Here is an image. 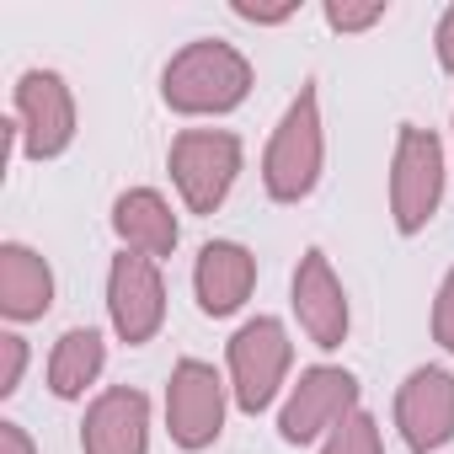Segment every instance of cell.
Instances as JSON below:
<instances>
[{
	"mask_svg": "<svg viewBox=\"0 0 454 454\" xmlns=\"http://www.w3.org/2000/svg\"><path fill=\"white\" fill-rule=\"evenodd\" d=\"M252 86H257L252 59L224 38H192L160 70V102L176 118H224L252 97Z\"/></svg>",
	"mask_w": 454,
	"mask_h": 454,
	"instance_id": "1",
	"label": "cell"
},
{
	"mask_svg": "<svg viewBox=\"0 0 454 454\" xmlns=\"http://www.w3.org/2000/svg\"><path fill=\"white\" fill-rule=\"evenodd\" d=\"M321 171H326V118H321L316 81H305L294 91V102L284 107L278 129L268 134L262 187H268L273 203H305L321 187Z\"/></svg>",
	"mask_w": 454,
	"mask_h": 454,
	"instance_id": "2",
	"label": "cell"
},
{
	"mask_svg": "<svg viewBox=\"0 0 454 454\" xmlns=\"http://www.w3.org/2000/svg\"><path fill=\"white\" fill-rule=\"evenodd\" d=\"M289 369H294V337L278 316H252L224 342V380H231V401L247 417L273 411L289 395Z\"/></svg>",
	"mask_w": 454,
	"mask_h": 454,
	"instance_id": "3",
	"label": "cell"
},
{
	"mask_svg": "<svg viewBox=\"0 0 454 454\" xmlns=\"http://www.w3.org/2000/svg\"><path fill=\"white\" fill-rule=\"evenodd\" d=\"M443 187H449V150L433 129L422 123H401L395 145H390V224L395 236H422L443 208Z\"/></svg>",
	"mask_w": 454,
	"mask_h": 454,
	"instance_id": "4",
	"label": "cell"
},
{
	"mask_svg": "<svg viewBox=\"0 0 454 454\" xmlns=\"http://www.w3.org/2000/svg\"><path fill=\"white\" fill-rule=\"evenodd\" d=\"M12 145L27 155V160H59L75 134H81V107H75V91L59 70H22L17 86H12Z\"/></svg>",
	"mask_w": 454,
	"mask_h": 454,
	"instance_id": "5",
	"label": "cell"
},
{
	"mask_svg": "<svg viewBox=\"0 0 454 454\" xmlns=\"http://www.w3.org/2000/svg\"><path fill=\"white\" fill-rule=\"evenodd\" d=\"M241 166H247V145L231 129H182L166 150V171L187 214H214L236 192Z\"/></svg>",
	"mask_w": 454,
	"mask_h": 454,
	"instance_id": "6",
	"label": "cell"
},
{
	"mask_svg": "<svg viewBox=\"0 0 454 454\" xmlns=\"http://www.w3.org/2000/svg\"><path fill=\"white\" fill-rule=\"evenodd\" d=\"M358 406H364V385H358L353 369H342V364H310V369H300V380L278 401V438L289 449L326 443V433L342 427Z\"/></svg>",
	"mask_w": 454,
	"mask_h": 454,
	"instance_id": "7",
	"label": "cell"
},
{
	"mask_svg": "<svg viewBox=\"0 0 454 454\" xmlns=\"http://www.w3.org/2000/svg\"><path fill=\"white\" fill-rule=\"evenodd\" d=\"M231 380L203 358H176L171 380H166V433L176 449L203 454L219 443L224 417H231Z\"/></svg>",
	"mask_w": 454,
	"mask_h": 454,
	"instance_id": "8",
	"label": "cell"
},
{
	"mask_svg": "<svg viewBox=\"0 0 454 454\" xmlns=\"http://www.w3.org/2000/svg\"><path fill=\"white\" fill-rule=\"evenodd\" d=\"M107 326L129 348H145V342L160 337V326H166V278H160V262H150L139 252H118L107 262Z\"/></svg>",
	"mask_w": 454,
	"mask_h": 454,
	"instance_id": "9",
	"label": "cell"
},
{
	"mask_svg": "<svg viewBox=\"0 0 454 454\" xmlns=\"http://www.w3.org/2000/svg\"><path fill=\"white\" fill-rule=\"evenodd\" d=\"M289 310L300 321V332L321 348V353H337L353 332V305H348V289L332 268V257L321 247H305L294 278H289Z\"/></svg>",
	"mask_w": 454,
	"mask_h": 454,
	"instance_id": "10",
	"label": "cell"
},
{
	"mask_svg": "<svg viewBox=\"0 0 454 454\" xmlns=\"http://www.w3.org/2000/svg\"><path fill=\"white\" fill-rule=\"evenodd\" d=\"M395 433L411 454H438L454 443V369L417 364L395 385Z\"/></svg>",
	"mask_w": 454,
	"mask_h": 454,
	"instance_id": "11",
	"label": "cell"
},
{
	"mask_svg": "<svg viewBox=\"0 0 454 454\" xmlns=\"http://www.w3.org/2000/svg\"><path fill=\"white\" fill-rule=\"evenodd\" d=\"M81 454H150V395L134 385H107L86 401Z\"/></svg>",
	"mask_w": 454,
	"mask_h": 454,
	"instance_id": "12",
	"label": "cell"
},
{
	"mask_svg": "<svg viewBox=\"0 0 454 454\" xmlns=\"http://www.w3.org/2000/svg\"><path fill=\"white\" fill-rule=\"evenodd\" d=\"M192 294L208 321L247 310V300L257 294V252L241 241H203L192 257Z\"/></svg>",
	"mask_w": 454,
	"mask_h": 454,
	"instance_id": "13",
	"label": "cell"
},
{
	"mask_svg": "<svg viewBox=\"0 0 454 454\" xmlns=\"http://www.w3.org/2000/svg\"><path fill=\"white\" fill-rule=\"evenodd\" d=\"M107 219H113L118 247L123 252H139L150 262H160V257H171L182 247V219H176L171 198L155 192V187H123L113 198V214Z\"/></svg>",
	"mask_w": 454,
	"mask_h": 454,
	"instance_id": "14",
	"label": "cell"
},
{
	"mask_svg": "<svg viewBox=\"0 0 454 454\" xmlns=\"http://www.w3.org/2000/svg\"><path fill=\"white\" fill-rule=\"evenodd\" d=\"M54 310V268L27 241H0V316L12 326L43 321Z\"/></svg>",
	"mask_w": 454,
	"mask_h": 454,
	"instance_id": "15",
	"label": "cell"
},
{
	"mask_svg": "<svg viewBox=\"0 0 454 454\" xmlns=\"http://www.w3.org/2000/svg\"><path fill=\"white\" fill-rule=\"evenodd\" d=\"M102 369H107V337L97 326L59 332V342L49 353V390H54V401H86V390L102 380Z\"/></svg>",
	"mask_w": 454,
	"mask_h": 454,
	"instance_id": "16",
	"label": "cell"
},
{
	"mask_svg": "<svg viewBox=\"0 0 454 454\" xmlns=\"http://www.w3.org/2000/svg\"><path fill=\"white\" fill-rule=\"evenodd\" d=\"M316 454H385V433H380L374 411H364V406H358L342 427H332V433H326V443H321Z\"/></svg>",
	"mask_w": 454,
	"mask_h": 454,
	"instance_id": "17",
	"label": "cell"
},
{
	"mask_svg": "<svg viewBox=\"0 0 454 454\" xmlns=\"http://www.w3.org/2000/svg\"><path fill=\"white\" fill-rule=\"evenodd\" d=\"M321 17H326L332 33L348 38V33H369V27H380V22L390 17V0H364V6H358V0H326Z\"/></svg>",
	"mask_w": 454,
	"mask_h": 454,
	"instance_id": "18",
	"label": "cell"
},
{
	"mask_svg": "<svg viewBox=\"0 0 454 454\" xmlns=\"http://www.w3.org/2000/svg\"><path fill=\"white\" fill-rule=\"evenodd\" d=\"M27 358H33V348H27L22 332H0V401H12V395L22 390Z\"/></svg>",
	"mask_w": 454,
	"mask_h": 454,
	"instance_id": "19",
	"label": "cell"
},
{
	"mask_svg": "<svg viewBox=\"0 0 454 454\" xmlns=\"http://www.w3.org/2000/svg\"><path fill=\"white\" fill-rule=\"evenodd\" d=\"M433 342L454 358V268L438 278V294H433Z\"/></svg>",
	"mask_w": 454,
	"mask_h": 454,
	"instance_id": "20",
	"label": "cell"
},
{
	"mask_svg": "<svg viewBox=\"0 0 454 454\" xmlns=\"http://www.w3.org/2000/svg\"><path fill=\"white\" fill-rule=\"evenodd\" d=\"M231 12L241 22H252V27H284V22L300 17V0H289V6H252V0H231Z\"/></svg>",
	"mask_w": 454,
	"mask_h": 454,
	"instance_id": "21",
	"label": "cell"
},
{
	"mask_svg": "<svg viewBox=\"0 0 454 454\" xmlns=\"http://www.w3.org/2000/svg\"><path fill=\"white\" fill-rule=\"evenodd\" d=\"M433 54H438V70L454 75V6H443V17L433 27Z\"/></svg>",
	"mask_w": 454,
	"mask_h": 454,
	"instance_id": "22",
	"label": "cell"
},
{
	"mask_svg": "<svg viewBox=\"0 0 454 454\" xmlns=\"http://www.w3.org/2000/svg\"><path fill=\"white\" fill-rule=\"evenodd\" d=\"M0 454H38V443H33V433L22 422L0 417Z\"/></svg>",
	"mask_w": 454,
	"mask_h": 454,
	"instance_id": "23",
	"label": "cell"
},
{
	"mask_svg": "<svg viewBox=\"0 0 454 454\" xmlns=\"http://www.w3.org/2000/svg\"><path fill=\"white\" fill-rule=\"evenodd\" d=\"M449 134H454V118H449Z\"/></svg>",
	"mask_w": 454,
	"mask_h": 454,
	"instance_id": "24",
	"label": "cell"
}]
</instances>
